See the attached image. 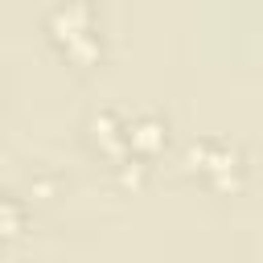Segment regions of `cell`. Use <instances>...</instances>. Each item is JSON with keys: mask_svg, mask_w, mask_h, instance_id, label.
<instances>
[{"mask_svg": "<svg viewBox=\"0 0 263 263\" xmlns=\"http://www.w3.org/2000/svg\"><path fill=\"white\" fill-rule=\"evenodd\" d=\"M181 164L185 173L201 177L210 189L218 193H230L238 189L242 181V152L230 144V140H218V136H201V140H189L185 152H181Z\"/></svg>", "mask_w": 263, "mask_h": 263, "instance_id": "cell-1", "label": "cell"}, {"mask_svg": "<svg viewBox=\"0 0 263 263\" xmlns=\"http://www.w3.org/2000/svg\"><path fill=\"white\" fill-rule=\"evenodd\" d=\"M45 29H49V37L62 45V53L74 58V62H90V58H99V49H103L90 4H58V8H49Z\"/></svg>", "mask_w": 263, "mask_h": 263, "instance_id": "cell-2", "label": "cell"}, {"mask_svg": "<svg viewBox=\"0 0 263 263\" xmlns=\"http://www.w3.org/2000/svg\"><path fill=\"white\" fill-rule=\"evenodd\" d=\"M164 144H168V123L156 111H140L127 119V156L136 164H148Z\"/></svg>", "mask_w": 263, "mask_h": 263, "instance_id": "cell-3", "label": "cell"}, {"mask_svg": "<svg viewBox=\"0 0 263 263\" xmlns=\"http://www.w3.org/2000/svg\"><path fill=\"white\" fill-rule=\"evenodd\" d=\"M25 230V205L8 193V189H0V238L8 242V238H16Z\"/></svg>", "mask_w": 263, "mask_h": 263, "instance_id": "cell-4", "label": "cell"}]
</instances>
